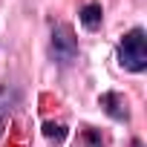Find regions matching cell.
Here are the masks:
<instances>
[{
  "mask_svg": "<svg viewBox=\"0 0 147 147\" xmlns=\"http://www.w3.org/2000/svg\"><path fill=\"white\" fill-rule=\"evenodd\" d=\"M49 49H52V58L63 66L75 63L78 61V38L66 23H58L52 29V40H49Z\"/></svg>",
  "mask_w": 147,
  "mask_h": 147,
  "instance_id": "2",
  "label": "cell"
},
{
  "mask_svg": "<svg viewBox=\"0 0 147 147\" xmlns=\"http://www.w3.org/2000/svg\"><path fill=\"white\" fill-rule=\"evenodd\" d=\"M101 107H104V113H107L110 118H115V121H124V118H127V104H124V98H121L118 92H104V95H101Z\"/></svg>",
  "mask_w": 147,
  "mask_h": 147,
  "instance_id": "3",
  "label": "cell"
},
{
  "mask_svg": "<svg viewBox=\"0 0 147 147\" xmlns=\"http://www.w3.org/2000/svg\"><path fill=\"white\" fill-rule=\"evenodd\" d=\"M3 118H6V107L0 104V127H3Z\"/></svg>",
  "mask_w": 147,
  "mask_h": 147,
  "instance_id": "7",
  "label": "cell"
},
{
  "mask_svg": "<svg viewBox=\"0 0 147 147\" xmlns=\"http://www.w3.org/2000/svg\"><path fill=\"white\" fill-rule=\"evenodd\" d=\"M43 136H46L49 141H63V138H66V127H63V124L46 121V124H43Z\"/></svg>",
  "mask_w": 147,
  "mask_h": 147,
  "instance_id": "6",
  "label": "cell"
},
{
  "mask_svg": "<svg viewBox=\"0 0 147 147\" xmlns=\"http://www.w3.org/2000/svg\"><path fill=\"white\" fill-rule=\"evenodd\" d=\"M118 63L130 72H141L147 69V38H144V29H130L121 43H118Z\"/></svg>",
  "mask_w": 147,
  "mask_h": 147,
  "instance_id": "1",
  "label": "cell"
},
{
  "mask_svg": "<svg viewBox=\"0 0 147 147\" xmlns=\"http://www.w3.org/2000/svg\"><path fill=\"white\" fill-rule=\"evenodd\" d=\"M81 26L84 29H90V32H95L98 26H101V20H104V9H101V3H84V9H81Z\"/></svg>",
  "mask_w": 147,
  "mask_h": 147,
  "instance_id": "4",
  "label": "cell"
},
{
  "mask_svg": "<svg viewBox=\"0 0 147 147\" xmlns=\"http://www.w3.org/2000/svg\"><path fill=\"white\" fill-rule=\"evenodd\" d=\"M78 147H104V138H101V133H95L92 127H84L81 136H78Z\"/></svg>",
  "mask_w": 147,
  "mask_h": 147,
  "instance_id": "5",
  "label": "cell"
}]
</instances>
